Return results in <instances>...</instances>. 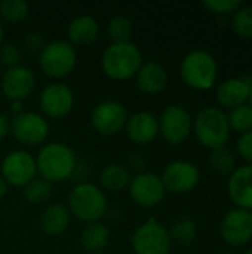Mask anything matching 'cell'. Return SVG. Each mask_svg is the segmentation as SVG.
Returning a JSON list of instances; mask_svg holds the SVG:
<instances>
[{
    "label": "cell",
    "mask_w": 252,
    "mask_h": 254,
    "mask_svg": "<svg viewBox=\"0 0 252 254\" xmlns=\"http://www.w3.org/2000/svg\"><path fill=\"white\" fill-rule=\"evenodd\" d=\"M37 173L49 183H58L68 180L76 168L77 159L71 147L64 143L45 144L36 158Z\"/></svg>",
    "instance_id": "obj_1"
},
{
    "label": "cell",
    "mask_w": 252,
    "mask_h": 254,
    "mask_svg": "<svg viewBox=\"0 0 252 254\" xmlns=\"http://www.w3.org/2000/svg\"><path fill=\"white\" fill-rule=\"evenodd\" d=\"M180 76L183 82L196 91L211 89L218 76V64L215 57L203 49L189 52L180 65Z\"/></svg>",
    "instance_id": "obj_2"
},
{
    "label": "cell",
    "mask_w": 252,
    "mask_h": 254,
    "mask_svg": "<svg viewBox=\"0 0 252 254\" xmlns=\"http://www.w3.org/2000/svg\"><path fill=\"white\" fill-rule=\"evenodd\" d=\"M143 64V55L135 43H111L105 48L101 67L104 73L114 80H128L137 74Z\"/></svg>",
    "instance_id": "obj_3"
},
{
    "label": "cell",
    "mask_w": 252,
    "mask_h": 254,
    "mask_svg": "<svg viewBox=\"0 0 252 254\" xmlns=\"http://www.w3.org/2000/svg\"><path fill=\"white\" fill-rule=\"evenodd\" d=\"M193 132L203 147L212 150L226 146L232 134L227 113L220 107H203L193 119Z\"/></svg>",
    "instance_id": "obj_4"
},
{
    "label": "cell",
    "mask_w": 252,
    "mask_h": 254,
    "mask_svg": "<svg viewBox=\"0 0 252 254\" xmlns=\"http://www.w3.org/2000/svg\"><path fill=\"white\" fill-rule=\"evenodd\" d=\"M68 210L76 219L86 223H95L107 213V199L97 185L79 183L68 196Z\"/></svg>",
    "instance_id": "obj_5"
},
{
    "label": "cell",
    "mask_w": 252,
    "mask_h": 254,
    "mask_svg": "<svg viewBox=\"0 0 252 254\" xmlns=\"http://www.w3.org/2000/svg\"><path fill=\"white\" fill-rule=\"evenodd\" d=\"M76 64L77 52L74 46L65 40L49 42L39 54L40 70L52 79H62L68 76L74 70Z\"/></svg>",
    "instance_id": "obj_6"
},
{
    "label": "cell",
    "mask_w": 252,
    "mask_h": 254,
    "mask_svg": "<svg viewBox=\"0 0 252 254\" xmlns=\"http://www.w3.org/2000/svg\"><path fill=\"white\" fill-rule=\"evenodd\" d=\"M171 244L169 231L156 220L143 223L131 237V246L135 254H168Z\"/></svg>",
    "instance_id": "obj_7"
},
{
    "label": "cell",
    "mask_w": 252,
    "mask_h": 254,
    "mask_svg": "<svg viewBox=\"0 0 252 254\" xmlns=\"http://www.w3.org/2000/svg\"><path fill=\"white\" fill-rule=\"evenodd\" d=\"M157 121L159 132L162 134L165 141L174 146L184 143L193 131L192 115L184 107L177 104L168 106Z\"/></svg>",
    "instance_id": "obj_8"
},
{
    "label": "cell",
    "mask_w": 252,
    "mask_h": 254,
    "mask_svg": "<svg viewBox=\"0 0 252 254\" xmlns=\"http://www.w3.org/2000/svg\"><path fill=\"white\" fill-rule=\"evenodd\" d=\"M0 171L7 185L24 188L37 176L36 158L25 150H13L1 161Z\"/></svg>",
    "instance_id": "obj_9"
},
{
    "label": "cell",
    "mask_w": 252,
    "mask_h": 254,
    "mask_svg": "<svg viewBox=\"0 0 252 254\" xmlns=\"http://www.w3.org/2000/svg\"><path fill=\"white\" fill-rule=\"evenodd\" d=\"M160 179L166 192L189 193L198 186L201 180V171L196 164L178 159L169 162L165 167Z\"/></svg>",
    "instance_id": "obj_10"
},
{
    "label": "cell",
    "mask_w": 252,
    "mask_h": 254,
    "mask_svg": "<svg viewBox=\"0 0 252 254\" xmlns=\"http://www.w3.org/2000/svg\"><path fill=\"white\" fill-rule=\"evenodd\" d=\"M10 132L16 141L27 146H36L46 140L49 134V124L39 113L21 112L10 121Z\"/></svg>",
    "instance_id": "obj_11"
},
{
    "label": "cell",
    "mask_w": 252,
    "mask_h": 254,
    "mask_svg": "<svg viewBox=\"0 0 252 254\" xmlns=\"http://www.w3.org/2000/svg\"><path fill=\"white\" fill-rule=\"evenodd\" d=\"M220 235L232 247L248 244L252 240V211L236 207L227 211L220 223Z\"/></svg>",
    "instance_id": "obj_12"
},
{
    "label": "cell",
    "mask_w": 252,
    "mask_h": 254,
    "mask_svg": "<svg viewBox=\"0 0 252 254\" xmlns=\"http://www.w3.org/2000/svg\"><path fill=\"white\" fill-rule=\"evenodd\" d=\"M128 188L132 201L144 208L159 205L166 195L160 176L154 173H138L134 179H131Z\"/></svg>",
    "instance_id": "obj_13"
},
{
    "label": "cell",
    "mask_w": 252,
    "mask_h": 254,
    "mask_svg": "<svg viewBox=\"0 0 252 254\" xmlns=\"http://www.w3.org/2000/svg\"><path fill=\"white\" fill-rule=\"evenodd\" d=\"M128 113L123 104L117 101H102L91 113L92 128L101 135H116L125 129Z\"/></svg>",
    "instance_id": "obj_14"
},
{
    "label": "cell",
    "mask_w": 252,
    "mask_h": 254,
    "mask_svg": "<svg viewBox=\"0 0 252 254\" xmlns=\"http://www.w3.org/2000/svg\"><path fill=\"white\" fill-rule=\"evenodd\" d=\"M42 112L52 119H61L67 116L74 106L73 91L64 83H50L48 85L39 98Z\"/></svg>",
    "instance_id": "obj_15"
},
{
    "label": "cell",
    "mask_w": 252,
    "mask_h": 254,
    "mask_svg": "<svg viewBox=\"0 0 252 254\" xmlns=\"http://www.w3.org/2000/svg\"><path fill=\"white\" fill-rule=\"evenodd\" d=\"M34 89V74L28 67L16 65L7 68L1 77V91L12 103H21Z\"/></svg>",
    "instance_id": "obj_16"
},
{
    "label": "cell",
    "mask_w": 252,
    "mask_h": 254,
    "mask_svg": "<svg viewBox=\"0 0 252 254\" xmlns=\"http://www.w3.org/2000/svg\"><path fill=\"white\" fill-rule=\"evenodd\" d=\"M227 195L236 208L252 211V165L236 167L227 179Z\"/></svg>",
    "instance_id": "obj_17"
},
{
    "label": "cell",
    "mask_w": 252,
    "mask_h": 254,
    "mask_svg": "<svg viewBox=\"0 0 252 254\" xmlns=\"http://www.w3.org/2000/svg\"><path fill=\"white\" fill-rule=\"evenodd\" d=\"M125 132L132 143L149 144L159 134V121L150 112H137L128 116Z\"/></svg>",
    "instance_id": "obj_18"
},
{
    "label": "cell",
    "mask_w": 252,
    "mask_h": 254,
    "mask_svg": "<svg viewBox=\"0 0 252 254\" xmlns=\"http://www.w3.org/2000/svg\"><path fill=\"white\" fill-rule=\"evenodd\" d=\"M252 82L247 77H230L221 82L217 88L215 98L221 107L235 109L238 106L247 104Z\"/></svg>",
    "instance_id": "obj_19"
},
{
    "label": "cell",
    "mask_w": 252,
    "mask_h": 254,
    "mask_svg": "<svg viewBox=\"0 0 252 254\" xmlns=\"http://www.w3.org/2000/svg\"><path fill=\"white\" fill-rule=\"evenodd\" d=\"M135 80L138 89L143 94L157 95L163 92L168 85V73L162 64L156 61H146L137 71Z\"/></svg>",
    "instance_id": "obj_20"
},
{
    "label": "cell",
    "mask_w": 252,
    "mask_h": 254,
    "mask_svg": "<svg viewBox=\"0 0 252 254\" xmlns=\"http://www.w3.org/2000/svg\"><path fill=\"white\" fill-rule=\"evenodd\" d=\"M71 220L70 210L61 204L49 205L40 216L39 225L43 234L48 237H56L67 231Z\"/></svg>",
    "instance_id": "obj_21"
},
{
    "label": "cell",
    "mask_w": 252,
    "mask_h": 254,
    "mask_svg": "<svg viewBox=\"0 0 252 254\" xmlns=\"http://www.w3.org/2000/svg\"><path fill=\"white\" fill-rule=\"evenodd\" d=\"M98 22L95 18L82 15L74 18L67 30L68 39L71 45H89L98 37Z\"/></svg>",
    "instance_id": "obj_22"
},
{
    "label": "cell",
    "mask_w": 252,
    "mask_h": 254,
    "mask_svg": "<svg viewBox=\"0 0 252 254\" xmlns=\"http://www.w3.org/2000/svg\"><path fill=\"white\" fill-rule=\"evenodd\" d=\"M110 241V229L101 223H89L82 232H80V246L85 252L91 254L101 253V250L105 249V246Z\"/></svg>",
    "instance_id": "obj_23"
},
{
    "label": "cell",
    "mask_w": 252,
    "mask_h": 254,
    "mask_svg": "<svg viewBox=\"0 0 252 254\" xmlns=\"http://www.w3.org/2000/svg\"><path fill=\"white\" fill-rule=\"evenodd\" d=\"M100 182L105 190L119 192L129 186L131 174L129 170L120 164H108L102 168L100 174Z\"/></svg>",
    "instance_id": "obj_24"
},
{
    "label": "cell",
    "mask_w": 252,
    "mask_h": 254,
    "mask_svg": "<svg viewBox=\"0 0 252 254\" xmlns=\"http://www.w3.org/2000/svg\"><path fill=\"white\" fill-rule=\"evenodd\" d=\"M208 161H209L211 168L220 176L229 177L233 173V170L236 168V158H235L233 152L230 149H227L226 146L212 149Z\"/></svg>",
    "instance_id": "obj_25"
},
{
    "label": "cell",
    "mask_w": 252,
    "mask_h": 254,
    "mask_svg": "<svg viewBox=\"0 0 252 254\" xmlns=\"http://www.w3.org/2000/svg\"><path fill=\"white\" fill-rule=\"evenodd\" d=\"M169 235L172 241L181 246H189L198 238V225L190 217H181L172 225Z\"/></svg>",
    "instance_id": "obj_26"
},
{
    "label": "cell",
    "mask_w": 252,
    "mask_h": 254,
    "mask_svg": "<svg viewBox=\"0 0 252 254\" xmlns=\"http://www.w3.org/2000/svg\"><path fill=\"white\" fill-rule=\"evenodd\" d=\"M227 121L230 129L238 132L239 135L252 131V107L247 103L235 109H230L227 113Z\"/></svg>",
    "instance_id": "obj_27"
},
{
    "label": "cell",
    "mask_w": 252,
    "mask_h": 254,
    "mask_svg": "<svg viewBox=\"0 0 252 254\" xmlns=\"http://www.w3.org/2000/svg\"><path fill=\"white\" fill-rule=\"evenodd\" d=\"M134 31V24L128 16L117 15L113 16L107 24V33L111 39V43H123L131 42V36Z\"/></svg>",
    "instance_id": "obj_28"
},
{
    "label": "cell",
    "mask_w": 252,
    "mask_h": 254,
    "mask_svg": "<svg viewBox=\"0 0 252 254\" xmlns=\"http://www.w3.org/2000/svg\"><path fill=\"white\" fill-rule=\"evenodd\" d=\"M52 195V183L45 179H34L27 186H24V198L28 204H42Z\"/></svg>",
    "instance_id": "obj_29"
},
{
    "label": "cell",
    "mask_w": 252,
    "mask_h": 254,
    "mask_svg": "<svg viewBox=\"0 0 252 254\" xmlns=\"http://www.w3.org/2000/svg\"><path fill=\"white\" fill-rule=\"evenodd\" d=\"M232 28L242 39H252V6H241L232 15Z\"/></svg>",
    "instance_id": "obj_30"
},
{
    "label": "cell",
    "mask_w": 252,
    "mask_h": 254,
    "mask_svg": "<svg viewBox=\"0 0 252 254\" xmlns=\"http://www.w3.org/2000/svg\"><path fill=\"white\" fill-rule=\"evenodd\" d=\"M28 15V4L22 0H3L0 3V18L10 24L21 22Z\"/></svg>",
    "instance_id": "obj_31"
},
{
    "label": "cell",
    "mask_w": 252,
    "mask_h": 254,
    "mask_svg": "<svg viewBox=\"0 0 252 254\" xmlns=\"http://www.w3.org/2000/svg\"><path fill=\"white\" fill-rule=\"evenodd\" d=\"M203 6L217 15L229 16L233 15L242 6V3L239 0H205Z\"/></svg>",
    "instance_id": "obj_32"
},
{
    "label": "cell",
    "mask_w": 252,
    "mask_h": 254,
    "mask_svg": "<svg viewBox=\"0 0 252 254\" xmlns=\"http://www.w3.org/2000/svg\"><path fill=\"white\" fill-rule=\"evenodd\" d=\"M19 61H21V51L18 46L9 45V43L0 46V63L4 67L7 68L16 67L19 65Z\"/></svg>",
    "instance_id": "obj_33"
},
{
    "label": "cell",
    "mask_w": 252,
    "mask_h": 254,
    "mask_svg": "<svg viewBox=\"0 0 252 254\" xmlns=\"http://www.w3.org/2000/svg\"><path fill=\"white\" fill-rule=\"evenodd\" d=\"M236 152L244 161H247V164L252 165V131L239 135L236 141Z\"/></svg>",
    "instance_id": "obj_34"
},
{
    "label": "cell",
    "mask_w": 252,
    "mask_h": 254,
    "mask_svg": "<svg viewBox=\"0 0 252 254\" xmlns=\"http://www.w3.org/2000/svg\"><path fill=\"white\" fill-rule=\"evenodd\" d=\"M24 48H25V51H28L31 54H37V52L40 54L42 49L45 48V40H43L42 34L34 33V31L27 33L24 37Z\"/></svg>",
    "instance_id": "obj_35"
},
{
    "label": "cell",
    "mask_w": 252,
    "mask_h": 254,
    "mask_svg": "<svg viewBox=\"0 0 252 254\" xmlns=\"http://www.w3.org/2000/svg\"><path fill=\"white\" fill-rule=\"evenodd\" d=\"M10 132V121L4 113H0V141Z\"/></svg>",
    "instance_id": "obj_36"
},
{
    "label": "cell",
    "mask_w": 252,
    "mask_h": 254,
    "mask_svg": "<svg viewBox=\"0 0 252 254\" xmlns=\"http://www.w3.org/2000/svg\"><path fill=\"white\" fill-rule=\"evenodd\" d=\"M129 165H131V168L132 170H141L143 167H144V159L141 158V155L140 153H134V155H131V158H129Z\"/></svg>",
    "instance_id": "obj_37"
},
{
    "label": "cell",
    "mask_w": 252,
    "mask_h": 254,
    "mask_svg": "<svg viewBox=\"0 0 252 254\" xmlns=\"http://www.w3.org/2000/svg\"><path fill=\"white\" fill-rule=\"evenodd\" d=\"M7 189H9V185H7L6 180L0 176V198H3V196L7 193Z\"/></svg>",
    "instance_id": "obj_38"
},
{
    "label": "cell",
    "mask_w": 252,
    "mask_h": 254,
    "mask_svg": "<svg viewBox=\"0 0 252 254\" xmlns=\"http://www.w3.org/2000/svg\"><path fill=\"white\" fill-rule=\"evenodd\" d=\"M1 42H3V27L0 24V46H1Z\"/></svg>",
    "instance_id": "obj_39"
},
{
    "label": "cell",
    "mask_w": 252,
    "mask_h": 254,
    "mask_svg": "<svg viewBox=\"0 0 252 254\" xmlns=\"http://www.w3.org/2000/svg\"><path fill=\"white\" fill-rule=\"evenodd\" d=\"M248 104L252 107V85H251V91H250V97H248Z\"/></svg>",
    "instance_id": "obj_40"
},
{
    "label": "cell",
    "mask_w": 252,
    "mask_h": 254,
    "mask_svg": "<svg viewBox=\"0 0 252 254\" xmlns=\"http://www.w3.org/2000/svg\"><path fill=\"white\" fill-rule=\"evenodd\" d=\"M244 254H252V249H250V250H247V252H245V253Z\"/></svg>",
    "instance_id": "obj_41"
},
{
    "label": "cell",
    "mask_w": 252,
    "mask_h": 254,
    "mask_svg": "<svg viewBox=\"0 0 252 254\" xmlns=\"http://www.w3.org/2000/svg\"><path fill=\"white\" fill-rule=\"evenodd\" d=\"M220 254H233V253H230V252H223V253H220Z\"/></svg>",
    "instance_id": "obj_42"
},
{
    "label": "cell",
    "mask_w": 252,
    "mask_h": 254,
    "mask_svg": "<svg viewBox=\"0 0 252 254\" xmlns=\"http://www.w3.org/2000/svg\"><path fill=\"white\" fill-rule=\"evenodd\" d=\"M97 254H104V253H97Z\"/></svg>",
    "instance_id": "obj_43"
}]
</instances>
